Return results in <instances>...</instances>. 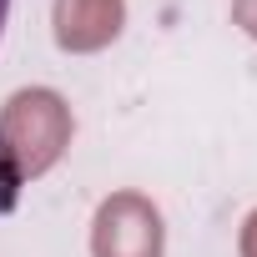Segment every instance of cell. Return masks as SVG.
Masks as SVG:
<instances>
[{
	"label": "cell",
	"mask_w": 257,
	"mask_h": 257,
	"mask_svg": "<svg viewBox=\"0 0 257 257\" xmlns=\"http://www.w3.org/2000/svg\"><path fill=\"white\" fill-rule=\"evenodd\" d=\"M237 257H257V207L242 217V232H237Z\"/></svg>",
	"instance_id": "cell-6"
},
{
	"label": "cell",
	"mask_w": 257,
	"mask_h": 257,
	"mask_svg": "<svg viewBox=\"0 0 257 257\" xmlns=\"http://www.w3.org/2000/svg\"><path fill=\"white\" fill-rule=\"evenodd\" d=\"M21 187H26V172H21V162L11 157V147L0 142V217L21 207Z\"/></svg>",
	"instance_id": "cell-4"
},
{
	"label": "cell",
	"mask_w": 257,
	"mask_h": 257,
	"mask_svg": "<svg viewBox=\"0 0 257 257\" xmlns=\"http://www.w3.org/2000/svg\"><path fill=\"white\" fill-rule=\"evenodd\" d=\"M76 132L71 101L51 86H21L6 106H0V142L11 147V157L21 162L26 177H46Z\"/></svg>",
	"instance_id": "cell-1"
},
{
	"label": "cell",
	"mask_w": 257,
	"mask_h": 257,
	"mask_svg": "<svg viewBox=\"0 0 257 257\" xmlns=\"http://www.w3.org/2000/svg\"><path fill=\"white\" fill-rule=\"evenodd\" d=\"M232 26L257 41V0H232Z\"/></svg>",
	"instance_id": "cell-5"
},
{
	"label": "cell",
	"mask_w": 257,
	"mask_h": 257,
	"mask_svg": "<svg viewBox=\"0 0 257 257\" xmlns=\"http://www.w3.org/2000/svg\"><path fill=\"white\" fill-rule=\"evenodd\" d=\"M6 16H11V0H0V36H6Z\"/></svg>",
	"instance_id": "cell-7"
},
{
	"label": "cell",
	"mask_w": 257,
	"mask_h": 257,
	"mask_svg": "<svg viewBox=\"0 0 257 257\" xmlns=\"http://www.w3.org/2000/svg\"><path fill=\"white\" fill-rule=\"evenodd\" d=\"M126 26V0H51V36L66 56L106 51Z\"/></svg>",
	"instance_id": "cell-3"
},
{
	"label": "cell",
	"mask_w": 257,
	"mask_h": 257,
	"mask_svg": "<svg viewBox=\"0 0 257 257\" xmlns=\"http://www.w3.org/2000/svg\"><path fill=\"white\" fill-rule=\"evenodd\" d=\"M91 257H167V217L142 192H111L91 217Z\"/></svg>",
	"instance_id": "cell-2"
}]
</instances>
